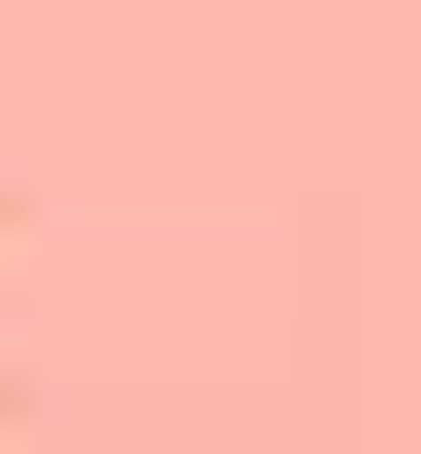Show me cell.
<instances>
[{
	"label": "cell",
	"instance_id": "obj_1",
	"mask_svg": "<svg viewBox=\"0 0 421 454\" xmlns=\"http://www.w3.org/2000/svg\"><path fill=\"white\" fill-rule=\"evenodd\" d=\"M97 454H130V422H97Z\"/></svg>",
	"mask_w": 421,
	"mask_h": 454
}]
</instances>
